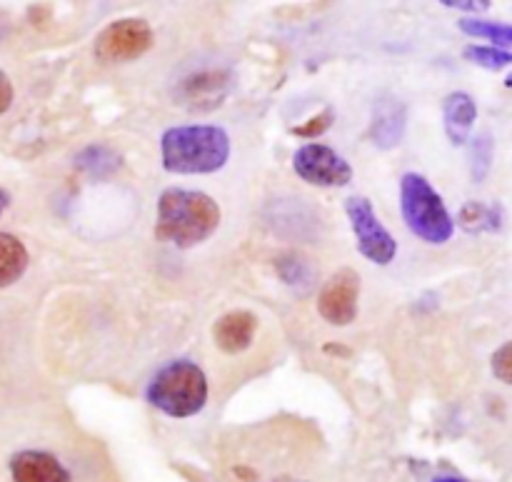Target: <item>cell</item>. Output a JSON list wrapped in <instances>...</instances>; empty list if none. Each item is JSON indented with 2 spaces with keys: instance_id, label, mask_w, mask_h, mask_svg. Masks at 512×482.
I'll list each match as a JSON object with an SVG mask.
<instances>
[{
  "instance_id": "obj_1",
  "label": "cell",
  "mask_w": 512,
  "mask_h": 482,
  "mask_svg": "<svg viewBox=\"0 0 512 482\" xmlns=\"http://www.w3.org/2000/svg\"><path fill=\"white\" fill-rule=\"evenodd\" d=\"M220 225V205L200 190L168 188L158 198L155 238L175 248L205 243Z\"/></svg>"
},
{
  "instance_id": "obj_2",
  "label": "cell",
  "mask_w": 512,
  "mask_h": 482,
  "mask_svg": "<svg viewBox=\"0 0 512 482\" xmlns=\"http://www.w3.org/2000/svg\"><path fill=\"white\" fill-rule=\"evenodd\" d=\"M163 168L175 175H208L230 158V138L218 125H178L160 140Z\"/></svg>"
},
{
  "instance_id": "obj_3",
  "label": "cell",
  "mask_w": 512,
  "mask_h": 482,
  "mask_svg": "<svg viewBox=\"0 0 512 482\" xmlns=\"http://www.w3.org/2000/svg\"><path fill=\"white\" fill-rule=\"evenodd\" d=\"M148 403L175 420L198 415L208 403V380L190 360H175L158 370L148 385Z\"/></svg>"
},
{
  "instance_id": "obj_4",
  "label": "cell",
  "mask_w": 512,
  "mask_h": 482,
  "mask_svg": "<svg viewBox=\"0 0 512 482\" xmlns=\"http://www.w3.org/2000/svg\"><path fill=\"white\" fill-rule=\"evenodd\" d=\"M400 208L405 225L420 240L443 245L453 238L455 223L438 190L420 173H405L400 180Z\"/></svg>"
},
{
  "instance_id": "obj_5",
  "label": "cell",
  "mask_w": 512,
  "mask_h": 482,
  "mask_svg": "<svg viewBox=\"0 0 512 482\" xmlns=\"http://www.w3.org/2000/svg\"><path fill=\"white\" fill-rule=\"evenodd\" d=\"M155 35L148 20L120 18L100 30L95 38V58L100 63H130L138 60L153 48Z\"/></svg>"
},
{
  "instance_id": "obj_6",
  "label": "cell",
  "mask_w": 512,
  "mask_h": 482,
  "mask_svg": "<svg viewBox=\"0 0 512 482\" xmlns=\"http://www.w3.org/2000/svg\"><path fill=\"white\" fill-rule=\"evenodd\" d=\"M345 213H348L350 228L358 240L360 255L375 265L393 263L395 255H398V243L378 220L373 203L363 195H353V198L345 200Z\"/></svg>"
},
{
  "instance_id": "obj_7",
  "label": "cell",
  "mask_w": 512,
  "mask_h": 482,
  "mask_svg": "<svg viewBox=\"0 0 512 482\" xmlns=\"http://www.w3.org/2000/svg\"><path fill=\"white\" fill-rule=\"evenodd\" d=\"M293 170L300 180L318 185V188H343L353 180V168L348 160L320 143H310L295 150Z\"/></svg>"
},
{
  "instance_id": "obj_8",
  "label": "cell",
  "mask_w": 512,
  "mask_h": 482,
  "mask_svg": "<svg viewBox=\"0 0 512 482\" xmlns=\"http://www.w3.org/2000/svg\"><path fill=\"white\" fill-rule=\"evenodd\" d=\"M358 300H360V275L355 270L343 268L330 275L328 283L320 288L318 295V313L323 315L325 323L335 328H345L358 318Z\"/></svg>"
},
{
  "instance_id": "obj_9",
  "label": "cell",
  "mask_w": 512,
  "mask_h": 482,
  "mask_svg": "<svg viewBox=\"0 0 512 482\" xmlns=\"http://www.w3.org/2000/svg\"><path fill=\"white\" fill-rule=\"evenodd\" d=\"M13 482H73V473L48 450H20L10 458Z\"/></svg>"
},
{
  "instance_id": "obj_10",
  "label": "cell",
  "mask_w": 512,
  "mask_h": 482,
  "mask_svg": "<svg viewBox=\"0 0 512 482\" xmlns=\"http://www.w3.org/2000/svg\"><path fill=\"white\" fill-rule=\"evenodd\" d=\"M405 128H408V108L403 100L393 95H383L373 105V120H370V140L375 148L393 150L403 143Z\"/></svg>"
},
{
  "instance_id": "obj_11",
  "label": "cell",
  "mask_w": 512,
  "mask_h": 482,
  "mask_svg": "<svg viewBox=\"0 0 512 482\" xmlns=\"http://www.w3.org/2000/svg\"><path fill=\"white\" fill-rule=\"evenodd\" d=\"M230 90V73L220 68L198 70L190 73L188 78L180 80L178 85V98L188 103L190 108H203L210 110L220 105V100L228 95Z\"/></svg>"
},
{
  "instance_id": "obj_12",
  "label": "cell",
  "mask_w": 512,
  "mask_h": 482,
  "mask_svg": "<svg viewBox=\"0 0 512 482\" xmlns=\"http://www.w3.org/2000/svg\"><path fill=\"white\" fill-rule=\"evenodd\" d=\"M255 330H258V318L250 310H233L215 320L213 340L223 353L240 355L253 345Z\"/></svg>"
},
{
  "instance_id": "obj_13",
  "label": "cell",
  "mask_w": 512,
  "mask_h": 482,
  "mask_svg": "<svg viewBox=\"0 0 512 482\" xmlns=\"http://www.w3.org/2000/svg\"><path fill=\"white\" fill-rule=\"evenodd\" d=\"M443 118H445V133L453 145L468 143L470 133H473L475 118H478V105L468 93L458 90L450 93L443 103Z\"/></svg>"
},
{
  "instance_id": "obj_14",
  "label": "cell",
  "mask_w": 512,
  "mask_h": 482,
  "mask_svg": "<svg viewBox=\"0 0 512 482\" xmlns=\"http://www.w3.org/2000/svg\"><path fill=\"white\" fill-rule=\"evenodd\" d=\"M28 263V248L15 235L0 233V290L18 283L28 270Z\"/></svg>"
},
{
  "instance_id": "obj_15",
  "label": "cell",
  "mask_w": 512,
  "mask_h": 482,
  "mask_svg": "<svg viewBox=\"0 0 512 482\" xmlns=\"http://www.w3.org/2000/svg\"><path fill=\"white\" fill-rule=\"evenodd\" d=\"M120 155L115 153V150L105 148V145H90V148L80 150L78 155H75V168L80 170V173L90 175V178H110V175H115V170L120 168Z\"/></svg>"
},
{
  "instance_id": "obj_16",
  "label": "cell",
  "mask_w": 512,
  "mask_h": 482,
  "mask_svg": "<svg viewBox=\"0 0 512 482\" xmlns=\"http://www.w3.org/2000/svg\"><path fill=\"white\" fill-rule=\"evenodd\" d=\"M458 25L465 35L488 40V43H493L495 48L508 50L512 45V25L510 23H495V20H480V18H463Z\"/></svg>"
},
{
  "instance_id": "obj_17",
  "label": "cell",
  "mask_w": 512,
  "mask_h": 482,
  "mask_svg": "<svg viewBox=\"0 0 512 482\" xmlns=\"http://www.w3.org/2000/svg\"><path fill=\"white\" fill-rule=\"evenodd\" d=\"M275 268H278L280 280L295 290H310V285H313L315 280V273L313 268H310L308 260L300 258V255L295 253H285L283 258L275 263Z\"/></svg>"
},
{
  "instance_id": "obj_18",
  "label": "cell",
  "mask_w": 512,
  "mask_h": 482,
  "mask_svg": "<svg viewBox=\"0 0 512 482\" xmlns=\"http://www.w3.org/2000/svg\"><path fill=\"white\" fill-rule=\"evenodd\" d=\"M460 225L468 233H488V230H500V210L490 208L483 203H468L460 208Z\"/></svg>"
},
{
  "instance_id": "obj_19",
  "label": "cell",
  "mask_w": 512,
  "mask_h": 482,
  "mask_svg": "<svg viewBox=\"0 0 512 482\" xmlns=\"http://www.w3.org/2000/svg\"><path fill=\"white\" fill-rule=\"evenodd\" d=\"M465 58L485 70H503L512 65V50L495 48V45H468Z\"/></svg>"
},
{
  "instance_id": "obj_20",
  "label": "cell",
  "mask_w": 512,
  "mask_h": 482,
  "mask_svg": "<svg viewBox=\"0 0 512 482\" xmlns=\"http://www.w3.org/2000/svg\"><path fill=\"white\" fill-rule=\"evenodd\" d=\"M490 163H493V138L490 133H480L473 140V180L483 183L490 173Z\"/></svg>"
},
{
  "instance_id": "obj_21",
  "label": "cell",
  "mask_w": 512,
  "mask_h": 482,
  "mask_svg": "<svg viewBox=\"0 0 512 482\" xmlns=\"http://www.w3.org/2000/svg\"><path fill=\"white\" fill-rule=\"evenodd\" d=\"M333 123H335V110L325 108L323 113H318L315 118L305 120L303 125H295L293 135H298V138H318V135L328 133Z\"/></svg>"
},
{
  "instance_id": "obj_22",
  "label": "cell",
  "mask_w": 512,
  "mask_h": 482,
  "mask_svg": "<svg viewBox=\"0 0 512 482\" xmlns=\"http://www.w3.org/2000/svg\"><path fill=\"white\" fill-rule=\"evenodd\" d=\"M490 368H493V375L500 380V383L512 385V340L495 350Z\"/></svg>"
},
{
  "instance_id": "obj_23",
  "label": "cell",
  "mask_w": 512,
  "mask_h": 482,
  "mask_svg": "<svg viewBox=\"0 0 512 482\" xmlns=\"http://www.w3.org/2000/svg\"><path fill=\"white\" fill-rule=\"evenodd\" d=\"M440 3H443L445 8L465 10V13H485L493 0H440Z\"/></svg>"
},
{
  "instance_id": "obj_24",
  "label": "cell",
  "mask_w": 512,
  "mask_h": 482,
  "mask_svg": "<svg viewBox=\"0 0 512 482\" xmlns=\"http://www.w3.org/2000/svg\"><path fill=\"white\" fill-rule=\"evenodd\" d=\"M13 98H15V90H13V83H10L8 75L0 70V115L8 113L10 105H13Z\"/></svg>"
},
{
  "instance_id": "obj_25",
  "label": "cell",
  "mask_w": 512,
  "mask_h": 482,
  "mask_svg": "<svg viewBox=\"0 0 512 482\" xmlns=\"http://www.w3.org/2000/svg\"><path fill=\"white\" fill-rule=\"evenodd\" d=\"M433 482H468L463 478H455V475H440V478H435Z\"/></svg>"
},
{
  "instance_id": "obj_26",
  "label": "cell",
  "mask_w": 512,
  "mask_h": 482,
  "mask_svg": "<svg viewBox=\"0 0 512 482\" xmlns=\"http://www.w3.org/2000/svg\"><path fill=\"white\" fill-rule=\"evenodd\" d=\"M5 25H8V20H5V15L0 13V38H3V33H5Z\"/></svg>"
},
{
  "instance_id": "obj_27",
  "label": "cell",
  "mask_w": 512,
  "mask_h": 482,
  "mask_svg": "<svg viewBox=\"0 0 512 482\" xmlns=\"http://www.w3.org/2000/svg\"><path fill=\"white\" fill-rule=\"evenodd\" d=\"M5 205H8V195H5L3 190H0V210H3Z\"/></svg>"
}]
</instances>
